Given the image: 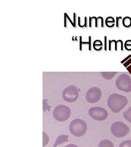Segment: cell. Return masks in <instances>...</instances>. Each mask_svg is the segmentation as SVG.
<instances>
[{
    "label": "cell",
    "instance_id": "6da1fadb",
    "mask_svg": "<svg viewBox=\"0 0 131 147\" xmlns=\"http://www.w3.org/2000/svg\"><path fill=\"white\" fill-rule=\"evenodd\" d=\"M128 103V98L119 94L114 93L111 94L107 100V105L113 113H117L121 112Z\"/></svg>",
    "mask_w": 131,
    "mask_h": 147
},
{
    "label": "cell",
    "instance_id": "7a4b0ae2",
    "mask_svg": "<svg viewBox=\"0 0 131 147\" xmlns=\"http://www.w3.org/2000/svg\"><path fill=\"white\" fill-rule=\"evenodd\" d=\"M87 126L86 123L81 119L76 118L72 120L70 124L69 131L74 136L82 137L87 131Z\"/></svg>",
    "mask_w": 131,
    "mask_h": 147
},
{
    "label": "cell",
    "instance_id": "3957f363",
    "mask_svg": "<svg viewBox=\"0 0 131 147\" xmlns=\"http://www.w3.org/2000/svg\"><path fill=\"white\" fill-rule=\"evenodd\" d=\"M53 115L55 120L63 122L67 121L71 115V110L67 105L60 104L54 108Z\"/></svg>",
    "mask_w": 131,
    "mask_h": 147
},
{
    "label": "cell",
    "instance_id": "277c9868",
    "mask_svg": "<svg viewBox=\"0 0 131 147\" xmlns=\"http://www.w3.org/2000/svg\"><path fill=\"white\" fill-rule=\"evenodd\" d=\"M110 130L111 134L117 138H123L129 132V127L127 125L121 121H116L112 124Z\"/></svg>",
    "mask_w": 131,
    "mask_h": 147
},
{
    "label": "cell",
    "instance_id": "5b68a950",
    "mask_svg": "<svg viewBox=\"0 0 131 147\" xmlns=\"http://www.w3.org/2000/svg\"><path fill=\"white\" fill-rule=\"evenodd\" d=\"M116 86L119 90L129 93L131 91V79L127 74H121L118 78L116 82Z\"/></svg>",
    "mask_w": 131,
    "mask_h": 147
},
{
    "label": "cell",
    "instance_id": "8992f818",
    "mask_svg": "<svg viewBox=\"0 0 131 147\" xmlns=\"http://www.w3.org/2000/svg\"><path fill=\"white\" fill-rule=\"evenodd\" d=\"M62 98L67 102H74L79 97V91L76 86L70 85L65 88L62 94Z\"/></svg>",
    "mask_w": 131,
    "mask_h": 147
},
{
    "label": "cell",
    "instance_id": "52a82bcc",
    "mask_svg": "<svg viewBox=\"0 0 131 147\" xmlns=\"http://www.w3.org/2000/svg\"><path fill=\"white\" fill-rule=\"evenodd\" d=\"M89 115L96 121H104L108 118V113L104 108L100 107H91L89 110Z\"/></svg>",
    "mask_w": 131,
    "mask_h": 147
},
{
    "label": "cell",
    "instance_id": "ba28073f",
    "mask_svg": "<svg viewBox=\"0 0 131 147\" xmlns=\"http://www.w3.org/2000/svg\"><path fill=\"white\" fill-rule=\"evenodd\" d=\"M102 97V91L98 87H92L86 92V99L88 102L94 104L99 101Z\"/></svg>",
    "mask_w": 131,
    "mask_h": 147
},
{
    "label": "cell",
    "instance_id": "9c48e42d",
    "mask_svg": "<svg viewBox=\"0 0 131 147\" xmlns=\"http://www.w3.org/2000/svg\"><path fill=\"white\" fill-rule=\"evenodd\" d=\"M68 141V136L67 135H60L59 136L57 137V139H56V140L55 142V144L53 146V147H56L57 146L61 145L63 143H65Z\"/></svg>",
    "mask_w": 131,
    "mask_h": 147
},
{
    "label": "cell",
    "instance_id": "30bf717a",
    "mask_svg": "<svg viewBox=\"0 0 131 147\" xmlns=\"http://www.w3.org/2000/svg\"><path fill=\"white\" fill-rule=\"evenodd\" d=\"M98 147H115V145L113 142L110 140L105 139L100 142Z\"/></svg>",
    "mask_w": 131,
    "mask_h": 147
},
{
    "label": "cell",
    "instance_id": "8fae6325",
    "mask_svg": "<svg viewBox=\"0 0 131 147\" xmlns=\"http://www.w3.org/2000/svg\"><path fill=\"white\" fill-rule=\"evenodd\" d=\"M116 72H102V76L106 80H111L116 74Z\"/></svg>",
    "mask_w": 131,
    "mask_h": 147
},
{
    "label": "cell",
    "instance_id": "7c38bea8",
    "mask_svg": "<svg viewBox=\"0 0 131 147\" xmlns=\"http://www.w3.org/2000/svg\"><path fill=\"white\" fill-rule=\"evenodd\" d=\"M123 117L126 121L131 124V107L123 113Z\"/></svg>",
    "mask_w": 131,
    "mask_h": 147
},
{
    "label": "cell",
    "instance_id": "4fadbf2b",
    "mask_svg": "<svg viewBox=\"0 0 131 147\" xmlns=\"http://www.w3.org/2000/svg\"><path fill=\"white\" fill-rule=\"evenodd\" d=\"M115 20L113 17H109L106 19V22H105L106 25L109 28L113 27L115 25Z\"/></svg>",
    "mask_w": 131,
    "mask_h": 147
},
{
    "label": "cell",
    "instance_id": "5bb4252c",
    "mask_svg": "<svg viewBox=\"0 0 131 147\" xmlns=\"http://www.w3.org/2000/svg\"><path fill=\"white\" fill-rule=\"evenodd\" d=\"M123 25L126 28H129L131 26V18L129 17H126L123 20Z\"/></svg>",
    "mask_w": 131,
    "mask_h": 147
},
{
    "label": "cell",
    "instance_id": "9a60e30c",
    "mask_svg": "<svg viewBox=\"0 0 131 147\" xmlns=\"http://www.w3.org/2000/svg\"><path fill=\"white\" fill-rule=\"evenodd\" d=\"M102 45L103 44L101 41L99 40H97L93 42V47L96 50H100L102 49Z\"/></svg>",
    "mask_w": 131,
    "mask_h": 147
},
{
    "label": "cell",
    "instance_id": "2e32d148",
    "mask_svg": "<svg viewBox=\"0 0 131 147\" xmlns=\"http://www.w3.org/2000/svg\"><path fill=\"white\" fill-rule=\"evenodd\" d=\"M43 146H45L47 144H48L49 142V137L47 135L46 133L45 132H43Z\"/></svg>",
    "mask_w": 131,
    "mask_h": 147
},
{
    "label": "cell",
    "instance_id": "e0dca14e",
    "mask_svg": "<svg viewBox=\"0 0 131 147\" xmlns=\"http://www.w3.org/2000/svg\"><path fill=\"white\" fill-rule=\"evenodd\" d=\"M119 147H131V140H126L121 142Z\"/></svg>",
    "mask_w": 131,
    "mask_h": 147
},
{
    "label": "cell",
    "instance_id": "ac0fdd59",
    "mask_svg": "<svg viewBox=\"0 0 131 147\" xmlns=\"http://www.w3.org/2000/svg\"><path fill=\"white\" fill-rule=\"evenodd\" d=\"M124 47L125 49L128 50V51H130L131 50V40H128L126 41L125 44H124Z\"/></svg>",
    "mask_w": 131,
    "mask_h": 147
},
{
    "label": "cell",
    "instance_id": "d6986e66",
    "mask_svg": "<svg viewBox=\"0 0 131 147\" xmlns=\"http://www.w3.org/2000/svg\"><path fill=\"white\" fill-rule=\"evenodd\" d=\"M65 147H78V146L77 145H76L71 144H68V145H66Z\"/></svg>",
    "mask_w": 131,
    "mask_h": 147
},
{
    "label": "cell",
    "instance_id": "ffe728a7",
    "mask_svg": "<svg viewBox=\"0 0 131 147\" xmlns=\"http://www.w3.org/2000/svg\"><path fill=\"white\" fill-rule=\"evenodd\" d=\"M121 18V17H117L116 18V26L117 27H119V24H118V22H119V19Z\"/></svg>",
    "mask_w": 131,
    "mask_h": 147
}]
</instances>
